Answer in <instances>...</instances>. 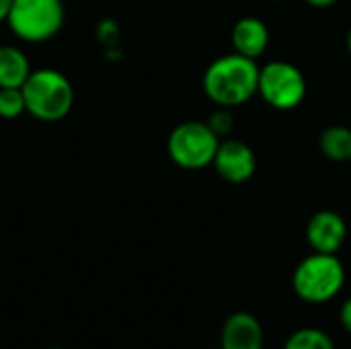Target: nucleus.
Instances as JSON below:
<instances>
[{
	"label": "nucleus",
	"mask_w": 351,
	"mask_h": 349,
	"mask_svg": "<svg viewBox=\"0 0 351 349\" xmlns=\"http://www.w3.org/2000/svg\"><path fill=\"white\" fill-rule=\"evenodd\" d=\"M220 349H263V327L251 313H232L220 331Z\"/></svg>",
	"instance_id": "obj_9"
},
{
	"label": "nucleus",
	"mask_w": 351,
	"mask_h": 349,
	"mask_svg": "<svg viewBox=\"0 0 351 349\" xmlns=\"http://www.w3.org/2000/svg\"><path fill=\"white\" fill-rule=\"evenodd\" d=\"M346 286V267L337 253H311L292 274L294 294L308 304L331 302Z\"/></svg>",
	"instance_id": "obj_3"
},
{
	"label": "nucleus",
	"mask_w": 351,
	"mask_h": 349,
	"mask_svg": "<svg viewBox=\"0 0 351 349\" xmlns=\"http://www.w3.org/2000/svg\"><path fill=\"white\" fill-rule=\"evenodd\" d=\"M27 113L25 97L21 88H0V119H19Z\"/></svg>",
	"instance_id": "obj_14"
},
{
	"label": "nucleus",
	"mask_w": 351,
	"mask_h": 349,
	"mask_svg": "<svg viewBox=\"0 0 351 349\" xmlns=\"http://www.w3.org/2000/svg\"><path fill=\"white\" fill-rule=\"evenodd\" d=\"M230 41L237 53L257 60L259 56L265 53L269 45V29L261 19L245 16L232 27Z\"/></svg>",
	"instance_id": "obj_10"
},
{
	"label": "nucleus",
	"mask_w": 351,
	"mask_h": 349,
	"mask_svg": "<svg viewBox=\"0 0 351 349\" xmlns=\"http://www.w3.org/2000/svg\"><path fill=\"white\" fill-rule=\"evenodd\" d=\"M259 66L253 58L237 51L216 58L204 72L206 97L218 107H241L257 95Z\"/></svg>",
	"instance_id": "obj_1"
},
{
	"label": "nucleus",
	"mask_w": 351,
	"mask_h": 349,
	"mask_svg": "<svg viewBox=\"0 0 351 349\" xmlns=\"http://www.w3.org/2000/svg\"><path fill=\"white\" fill-rule=\"evenodd\" d=\"M212 167L226 183L241 185V183H247L255 175L257 156H255V150L247 142L226 138V140H220Z\"/></svg>",
	"instance_id": "obj_7"
},
{
	"label": "nucleus",
	"mask_w": 351,
	"mask_h": 349,
	"mask_svg": "<svg viewBox=\"0 0 351 349\" xmlns=\"http://www.w3.org/2000/svg\"><path fill=\"white\" fill-rule=\"evenodd\" d=\"M210 125V130L222 140V138H228L234 130V117L230 113L228 107H218L216 111H212L210 119L206 121Z\"/></svg>",
	"instance_id": "obj_15"
},
{
	"label": "nucleus",
	"mask_w": 351,
	"mask_h": 349,
	"mask_svg": "<svg viewBox=\"0 0 351 349\" xmlns=\"http://www.w3.org/2000/svg\"><path fill=\"white\" fill-rule=\"evenodd\" d=\"M220 138L206 121H183L169 134L167 152L171 160L185 171H202L214 163Z\"/></svg>",
	"instance_id": "obj_5"
},
{
	"label": "nucleus",
	"mask_w": 351,
	"mask_h": 349,
	"mask_svg": "<svg viewBox=\"0 0 351 349\" xmlns=\"http://www.w3.org/2000/svg\"><path fill=\"white\" fill-rule=\"evenodd\" d=\"M47 349H62V348H47Z\"/></svg>",
	"instance_id": "obj_21"
},
{
	"label": "nucleus",
	"mask_w": 351,
	"mask_h": 349,
	"mask_svg": "<svg viewBox=\"0 0 351 349\" xmlns=\"http://www.w3.org/2000/svg\"><path fill=\"white\" fill-rule=\"evenodd\" d=\"M97 39L105 47H113L119 41V25L113 19H103L97 25Z\"/></svg>",
	"instance_id": "obj_16"
},
{
	"label": "nucleus",
	"mask_w": 351,
	"mask_h": 349,
	"mask_svg": "<svg viewBox=\"0 0 351 349\" xmlns=\"http://www.w3.org/2000/svg\"><path fill=\"white\" fill-rule=\"evenodd\" d=\"M284 349H337L335 341L331 339L329 333H325L323 329L317 327H302L298 331H294L286 344Z\"/></svg>",
	"instance_id": "obj_13"
},
{
	"label": "nucleus",
	"mask_w": 351,
	"mask_h": 349,
	"mask_svg": "<svg viewBox=\"0 0 351 349\" xmlns=\"http://www.w3.org/2000/svg\"><path fill=\"white\" fill-rule=\"evenodd\" d=\"M346 239L348 224L335 210H321L306 224V241L315 253H337Z\"/></svg>",
	"instance_id": "obj_8"
},
{
	"label": "nucleus",
	"mask_w": 351,
	"mask_h": 349,
	"mask_svg": "<svg viewBox=\"0 0 351 349\" xmlns=\"http://www.w3.org/2000/svg\"><path fill=\"white\" fill-rule=\"evenodd\" d=\"M31 70V60L21 47L0 45V88H21Z\"/></svg>",
	"instance_id": "obj_11"
},
{
	"label": "nucleus",
	"mask_w": 351,
	"mask_h": 349,
	"mask_svg": "<svg viewBox=\"0 0 351 349\" xmlns=\"http://www.w3.org/2000/svg\"><path fill=\"white\" fill-rule=\"evenodd\" d=\"M304 2L311 4V6H315V8H329L335 2H339V0H304Z\"/></svg>",
	"instance_id": "obj_18"
},
{
	"label": "nucleus",
	"mask_w": 351,
	"mask_h": 349,
	"mask_svg": "<svg viewBox=\"0 0 351 349\" xmlns=\"http://www.w3.org/2000/svg\"><path fill=\"white\" fill-rule=\"evenodd\" d=\"M319 150L333 163L351 160V125H329L319 136Z\"/></svg>",
	"instance_id": "obj_12"
},
{
	"label": "nucleus",
	"mask_w": 351,
	"mask_h": 349,
	"mask_svg": "<svg viewBox=\"0 0 351 349\" xmlns=\"http://www.w3.org/2000/svg\"><path fill=\"white\" fill-rule=\"evenodd\" d=\"M339 323L346 329V333L351 335V298H348L339 309Z\"/></svg>",
	"instance_id": "obj_17"
},
{
	"label": "nucleus",
	"mask_w": 351,
	"mask_h": 349,
	"mask_svg": "<svg viewBox=\"0 0 351 349\" xmlns=\"http://www.w3.org/2000/svg\"><path fill=\"white\" fill-rule=\"evenodd\" d=\"M66 23L64 0H12L6 25L25 43H45L53 39Z\"/></svg>",
	"instance_id": "obj_4"
},
{
	"label": "nucleus",
	"mask_w": 351,
	"mask_h": 349,
	"mask_svg": "<svg viewBox=\"0 0 351 349\" xmlns=\"http://www.w3.org/2000/svg\"><path fill=\"white\" fill-rule=\"evenodd\" d=\"M257 95L278 111H292L306 97V78L298 66L286 60H274L259 66Z\"/></svg>",
	"instance_id": "obj_6"
},
{
	"label": "nucleus",
	"mask_w": 351,
	"mask_h": 349,
	"mask_svg": "<svg viewBox=\"0 0 351 349\" xmlns=\"http://www.w3.org/2000/svg\"><path fill=\"white\" fill-rule=\"evenodd\" d=\"M218 349H220V348H218Z\"/></svg>",
	"instance_id": "obj_22"
},
{
	"label": "nucleus",
	"mask_w": 351,
	"mask_h": 349,
	"mask_svg": "<svg viewBox=\"0 0 351 349\" xmlns=\"http://www.w3.org/2000/svg\"><path fill=\"white\" fill-rule=\"evenodd\" d=\"M346 45H348V51H350V56H351V29L348 31V37H346Z\"/></svg>",
	"instance_id": "obj_20"
},
{
	"label": "nucleus",
	"mask_w": 351,
	"mask_h": 349,
	"mask_svg": "<svg viewBox=\"0 0 351 349\" xmlns=\"http://www.w3.org/2000/svg\"><path fill=\"white\" fill-rule=\"evenodd\" d=\"M21 91L27 113L43 123L62 121L74 107V86L58 68H33Z\"/></svg>",
	"instance_id": "obj_2"
},
{
	"label": "nucleus",
	"mask_w": 351,
	"mask_h": 349,
	"mask_svg": "<svg viewBox=\"0 0 351 349\" xmlns=\"http://www.w3.org/2000/svg\"><path fill=\"white\" fill-rule=\"evenodd\" d=\"M10 4H12V0H0V23H6Z\"/></svg>",
	"instance_id": "obj_19"
}]
</instances>
